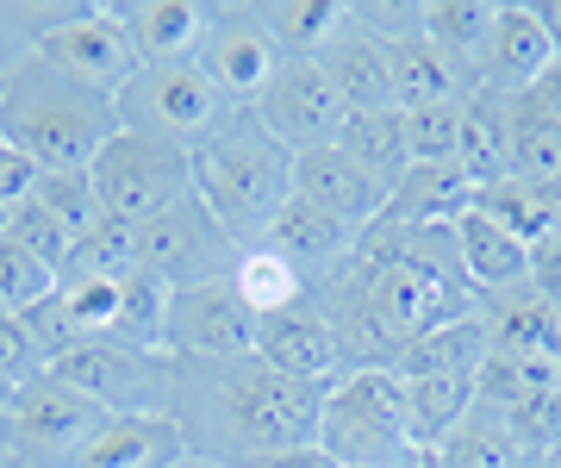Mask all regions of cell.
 Returning a JSON list of instances; mask_svg holds the SVG:
<instances>
[{"mask_svg": "<svg viewBox=\"0 0 561 468\" xmlns=\"http://www.w3.org/2000/svg\"><path fill=\"white\" fill-rule=\"evenodd\" d=\"M62 300H69V319H76L81 338H113V319H119V282H62Z\"/></svg>", "mask_w": 561, "mask_h": 468, "instance_id": "7bdbcfd3", "label": "cell"}, {"mask_svg": "<svg viewBox=\"0 0 561 468\" xmlns=\"http://www.w3.org/2000/svg\"><path fill=\"white\" fill-rule=\"evenodd\" d=\"M194 194L231 238H262L275 213L294 201V150L256 119V106L225 113L194 150Z\"/></svg>", "mask_w": 561, "mask_h": 468, "instance_id": "7a4b0ae2", "label": "cell"}, {"mask_svg": "<svg viewBox=\"0 0 561 468\" xmlns=\"http://www.w3.org/2000/svg\"><path fill=\"white\" fill-rule=\"evenodd\" d=\"M138 225H119V219H101L94 231H81L76 238V256H69V275L62 282H125V275H138Z\"/></svg>", "mask_w": 561, "mask_h": 468, "instance_id": "d590c367", "label": "cell"}, {"mask_svg": "<svg viewBox=\"0 0 561 468\" xmlns=\"http://www.w3.org/2000/svg\"><path fill=\"white\" fill-rule=\"evenodd\" d=\"M493 20H500V7H481V0H437L424 13V38L456 62L468 88H481L486 50H493Z\"/></svg>", "mask_w": 561, "mask_h": 468, "instance_id": "4316f807", "label": "cell"}, {"mask_svg": "<svg viewBox=\"0 0 561 468\" xmlns=\"http://www.w3.org/2000/svg\"><path fill=\"white\" fill-rule=\"evenodd\" d=\"M474 194L481 187L468 182L456 163H443V169H405V182L387 194V206H381V219L387 225H437V231H449V225L474 206Z\"/></svg>", "mask_w": 561, "mask_h": 468, "instance_id": "484cf974", "label": "cell"}, {"mask_svg": "<svg viewBox=\"0 0 561 468\" xmlns=\"http://www.w3.org/2000/svg\"><path fill=\"white\" fill-rule=\"evenodd\" d=\"M387 44V76H393V101L400 113H419V106H449L468 94L461 82V69L443 57L437 44L424 38V32H393Z\"/></svg>", "mask_w": 561, "mask_h": 468, "instance_id": "603a6c76", "label": "cell"}, {"mask_svg": "<svg viewBox=\"0 0 561 468\" xmlns=\"http://www.w3.org/2000/svg\"><path fill=\"white\" fill-rule=\"evenodd\" d=\"M225 419L238 425V437L250 444V456L319 444L324 387L294 381V375H275L268 363L243 356V363L231 368V387H225Z\"/></svg>", "mask_w": 561, "mask_h": 468, "instance_id": "5b68a950", "label": "cell"}, {"mask_svg": "<svg viewBox=\"0 0 561 468\" xmlns=\"http://www.w3.org/2000/svg\"><path fill=\"white\" fill-rule=\"evenodd\" d=\"M7 419H13V431L25 437V449H38V456H69V463H76L106 425V412L94 407V400H81L76 387H62L50 368H38V375L13 393Z\"/></svg>", "mask_w": 561, "mask_h": 468, "instance_id": "7c38bea8", "label": "cell"}, {"mask_svg": "<svg viewBox=\"0 0 561 468\" xmlns=\"http://www.w3.org/2000/svg\"><path fill=\"white\" fill-rule=\"evenodd\" d=\"M486 344L493 356H524V363H561V306L537 287H505L486 312Z\"/></svg>", "mask_w": 561, "mask_h": 468, "instance_id": "e0dca14e", "label": "cell"}, {"mask_svg": "<svg viewBox=\"0 0 561 468\" xmlns=\"http://www.w3.org/2000/svg\"><path fill=\"white\" fill-rule=\"evenodd\" d=\"M294 194L312 201L319 213H331L337 225H350V231H368V225L381 219V206H387V194L343 157L337 144H331V150L294 157Z\"/></svg>", "mask_w": 561, "mask_h": 468, "instance_id": "9a60e30c", "label": "cell"}, {"mask_svg": "<svg viewBox=\"0 0 561 468\" xmlns=\"http://www.w3.org/2000/svg\"><path fill=\"white\" fill-rule=\"evenodd\" d=\"M530 282H537V294H549V300L561 306V238H549V244L530 256Z\"/></svg>", "mask_w": 561, "mask_h": 468, "instance_id": "7dc6e473", "label": "cell"}, {"mask_svg": "<svg viewBox=\"0 0 561 468\" xmlns=\"http://www.w3.org/2000/svg\"><path fill=\"white\" fill-rule=\"evenodd\" d=\"M356 238L362 231H350V225H337L331 213H319L312 201H294L275 213V225L262 231L256 244H268L280 256V263H294L300 275H319V269H337V263H350V250H356Z\"/></svg>", "mask_w": 561, "mask_h": 468, "instance_id": "ac0fdd59", "label": "cell"}, {"mask_svg": "<svg viewBox=\"0 0 561 468\" xmlns=\"http://www.w3.org/2000/svg\"><path fill=\"white\" fill-rule=\"evenodd\" d=\"M88 182L101 194V219L119 225H150L157 213L181 206L194 194V163L187 150L169 138H150V132H113L106 150L88 163Z\"/></svg>", "mask_w": 561, "mask_h": 468, "instance_id": "277c9868", "label": "cell"}, {"mask_svg": "<svg viewBox=\"0 0 561 468\" xmlns=\"http://www.w3.org/2000/svg\"><path fill=\"white\" fill-rule=\"evenodd\" d=\"M337 32H343V7H331V0H287L268 20V38H275L280 57H319Z\"/></svg>", "mask_w": 561, "mask_h": 468, "instance_id": "8d00e7d4", "label": "cell"}, {"mask_svg": "<svg viewBox=\"0 0 561 468\" xmlns=\"http://www.w3.org/2000/svg\"><path fill=\"white\" fill-rule=\"evenodd\" d=\"M181 425L138 412V419H106L101 437L76 456V468H175L181 463Z\"/></svg>", "mask_w": 561, "mask_h": 468, "instance_id": "d4e9b609", "label": "cell"}, {"mask_svg": "<svg viewBox=\"0 0 561 468\" xmlns=\"http://www.w3.org/2000/svg\"><path fill=\"white\" fill-rule=\"evenodd\" d=\"M456 169L474 187H493L512 175V94H500V88H486V82L461 94Z\"/></svg>", "mask_w": 561, "mask_h": 468, "instance_id": "2e32d148", "label": "cell"}, {"mask_svg": "<svg viewBox=\"0 0 561 468\" xmlns=\"http://www.w3.org/2000/svg\"><path fill=\"white\" fill-rule=\"evenodd\" d=\"M7 407H13V387L0 381V412H7Z\"/></svg>", "mask_w": 561, "mask_h": 468, "instance_id": "f907efd6", "label": "cell"}, {"mask_svg": "<svg viewBox=\"0 0 561 468\" xmlns=\"http://www.w3.org/2000/svg\"><path fill=\"white\" fill-rule=\"evenodd\" d=\"M169 350L181 356H250L256 350V312L243 306V294L231 282H201V287H175L169 294Z\"/></svg>", "mask_w": 561, "mask_h": 468, "instance_id": "30bf717a", "label": "cell"}, {"mask_svg": "<svg viewBox=\"0 0 561 468\" xmlns=\"http://www.w3.org/2000/svg\"><path fill=\"white\" fill-rule=\"evenodd\" d=\"M319 69L343 94L350 113H400L393 101V76H387V44L375 32H337L319 50Z\"/></svg>", "mask_w": 561, "mask_h": 468, "instance_id": "7402d4cb", "label": "cell"}, {"mask_svg": "<svg viewBox=\"0 0 561 468\" xmlns=\"http://www.w3.org/2000/svg\"><path fill=\"white\" fill-rule=\"evenodd\" d=\"M486 356H493L486 319L474 312V319H456V326H437L424 338H412L400 356V375H474Z\"/></svg>", "mask_w": 561, "mask_h": 468, "instance_id": "4dcf8cb0", "label": "cell"}, {"mask_svg": "<svg viewBox=\"0 0 561 468\" xmlns=\"http://www.w3.org/2000/svg\"><path fill=\"white\" fill-rule=\"evenodd\" d=\"M231 287L243 294L250 312H280V306H300L306 300V275L294 263H280L268 244H243L238 263H231Z\"/></svg>", "mask_w": 561, "mask_h": 468, "instance_id": "e575fe53", "label": "cell"}, {"mask_svg": "<svg viewBox=\"0 0 561 468\" xmlns=\"http://www.w3.org/2000/svg\"><path fill=\"white\" fill-rule=\"evenodd\" d=\"M113 13L131 32L138 62H194L206 25H213V13L194 0H144V7H113Z\"/></svg>", "mask_w": 561, "mask_h": 468, "instance_id": "cb8c5ba5", "label": "cell"}, {"mask_svg": "<svg viewBox=\"0 0 561 468\" xmlns=\"http://www.w3.org/2000/svg\"><path fill=\"white\" fill-rule=\"evenodd\" d=\"M20 331L32 338V350H38V363H44V368L57 363V356H69L76 344H88V338L76 331V319H69V300H62V287H57V294H44L38 306H25V312H20Z\"/></svg>", "mask_w": 561, "mask_h": 468, "instance_id": "60d3db41", "label": "cell"}, {"mask_svg": "<svg viewBox=\"0 0 561 468\" xmlns=\"http://www.w3.org/2000/svg\"><path fill=\"white\" fill-rule=\"evenodd\" d=\"M38 182H44V169L0 144V213H20L25 201H38Z\"/></svg>", "mask_w": 561, "mask_h": 468, "instance_id": "f6af8a7d", "label": "cell"}, {"mask_svg": "<svg viewBox=\"0 0 561 468\" xmlns=\"http://www.w3.org/2000/svg\"><path fill=\"white\" fill-rule=\"evenodd\" d=\"M169 294H175V287L162 282V275H150V269L125 275L119 282V319H113V338H106V344H125V350H138V356H150V350L169 338Z\"/></svg>", "mask_w": 561, "mask_h": 468, "instance_id": "1f68e13d", "label": "cell"}, {"mask_svg": "<svg viewBox=\"0 0 561 468\" xmlns=\"http://www.w3.org/2000/svg\"><path fill=\"white\" fill-rule=\"evenodd\" d=\"M449 238H456V256H461L468 287H481L486 300H493V294H505V287L530 282V250H524L505 225L486 219L481 206H468V213L449 225Z\"/></svg>", "mask_w": 561, "mask_h": 468, "instance_id": "44dd1931", "label": "cell"}, {"mask_svg": "<svg viewBox=\"0 0 561 468\" xmlns=\"http://www.w3.org/2000/svg\"><path fill=\"white\" fill-rule=\"evenodd\" d=\"M530 101H537V106H542V113H549V119H556V125H561V57H556V62H549V76H542V82H537V88H530Z\"/></svg>", "mask_w": 561, "mask_h": 468, "instance_id": "c3c4849f", "label": "cell"}, {"mask_svg": "<svg viewBox=\"0 0 561 468\" xmlns=\"http://www.w3.org/2000/svg\"><path fill=\"white\" fill-rule=\"evenodd\" d=\"M38 57L81 76V82L106 88V94H119L131 82V69H138V50H131V32L119 25L113 7H94V13H76V20L50 25L38 38Z\"/></svg>", "mask_w": 561, "mask_h": 468, "instance_id": "4fadbf2b", "label": "cell"}, {"mask_svg": "<svg viewBox=\"0 0 561 468\" xmlns=\"http://www.w3.org/2000/svg\"><path fill=\"white\" fill-rule=\"evenodd\" d=\"M194 62H201V76L213 82V94L238 113V106H256L262 101V88L275 82V69L287 57L275 50L268 25L243 20V13H213V25H206Z\"/></svg>", "mask_w": 561, "mask_h": 468, "instance_id": "8fae6325", "label": "cell"}, {"mask_svg": "<svg viewBox=\"0 0 561 468\" xmlns=\"http://www.w3.org/2000/svg\"><path fill=\"white\" fill-rule=\"evenodd\" d=\"M113 101H119L125 132H150V138H169V144H181V150H194V144L231 113V106L213 94V82L201 76V62H138L131 82H125Z\"/></svg>", "mask_w": 561, "mask_h": 468, "instance_id": "8992f818", "label": "cell"}, {"mask_svg": "<svg viewBox=\"0 0 561 468\" xmlns=\"http://www.w3.org/2000/svg\"><path fill=\"white\" fill-rule=\"evenodd\" d=\"M256 363H268L275 375H294V381L324 387L331 368H337V338H331V319L312 312V306H280V312H262L256 319Z\"/></svg>", "mask_w": 561, "mask_h": 468, "instance_id": "5bb4252c", "label": "cell"}, {"mask_svg": "<svg viewBox=\"0 0 561 468\" xmlns=\"http://www.w3.org/2000/svg\"><path fill=\"white\" fill-rule=\"evenodd\" d=\"M256 119L268 125L294 157H306V150H331V144H337L350 106H343V94L331 88V76L319 69V57H287L275 69V82L262 88Z\"/></svg>", "mask_w": 561, "mask_h": 468, "instance_id": "ba28073f", "label": "cell"}, {"mask_svg": "<svg viewBox=\"0 0 561 468\" xmlns=\"http://www.w3.org/2000/svg\"><path fill=\"white\" fill-rule=\"evenodd\" d=\"M474 206H481L493 225H505L512 238H518L530 256H537L549 238H561V225H556V201H549V187H530V182H518V175H505V182H493V187H481L474 194Z\"/></svg>", "mask_w": 561, "mask_h": 468, "instance_id": "f546056e", "label": "cell"}, {"mask_svg": "<svg viewBox=\"0 0 561 468\" xmlns=\"http://www.w3.org/2000/svg\"><path fill=\"white\" fill-rule=\"evenodd\" d=\"M549 62H556V44H549V32H542L537 7H500L481 82L500 88V94H530V88L549 76Z\"/></svg>", "mask_w": 561, "mask_h": 468, "instance_id": "ffe728a7", "label": "cell"}, {"mask_svg": "<svg viewBox=\"0 0 561 468\" xmlns=\"http://www.w3.org/2000/svg\"><path fill=\"white\" fill-rule=\"evenodd\" d=\"M7 238H13V244L25 250V256H38L44 269H50V275H69V256H76V231H69V225L57 219V213H44L38 201H25L20 213H13V219H7Z\"/></svg>", "mask_w": 561, "mask_h": 468, "instance_id": "74e56055", "label": "cell"}, {"mask_svg": "<svg viewBox=\"0 0 561 468\" xmlns=\"http://www.w3.org/2000/svg\"><path fill=\"white\" fill-rule=\"evenodd\" d=\"M238 468H343L324 444H300V449H275V456H243Z\"/></svg>", "mask_w": 561, "mask_h": 468, "instance_id": "bcb514c9", "label": "cell"}, {"mask_svg": "<svg viewBox=\"0 0 561 468\" xmlns=\"http://www.w3.org/2000/svg\"><path fill=\"white\" fill-rule=\"evenodd\" d=\"M38 206H44V213H57L76 238L101 225V194H94V182H88V169H76V175H44V182H38Z\"/></svg>", "mask_w": 561, "mask_h": 468, "instance_id": "b9f144b4", "label": "cell"}, {"mask_svg": "<svg viewBox=\"0 0 561 468\" xmlns=\"http://www.w3.org/2000/svg\"><path fill=\"white\" fill-rule=\"evenodd\" d=\"M38 368H44V363H38V350H32V338L20 331V319H13V312H0V381L20 393V387L32 381Z\"/></svg>", "mask_w": 561, "mask_h": 468, "instance_id": "ee69618b", "label": "cell"}, {"mask_svg": "<svg viewBox=\"0 0 561 468\" xmlns=\"http://www.w3.org/2000/svg\"><path fill=\"white\" fill-rule=\"evenodd\" d=\"M50 375L62 387H76L81 400H94L106 419H138V412H150L157 407V387H162V368L150 356H138V350H125V344H106V338H88L69 356H57Z\"/></svg>", "mask_w": 561, "mask_h": 468, "instance_id": "9c48e42d", "label": "cell"}, {"mask_svg": "<svg viewBox=\"0 0 561 468\" xmlns=\"http://www.w3.org/2000/svg\"><path fill=\"white\" fill-rule=\"evenodd\" d=\"M337 150L362 169V175H368V182L381 187V194H393V187L405 182V169H412L400 113H350L343 132H337Z\"/></svg>", "mask_w": 561, "mask_h": 468, "instance_id": "83f0119b", "label": "cell"}, {"mask_svg": "<svg viewBox=\"0 0 561 468\" xmlns=\"http://www.w3.org/2000/svg\"><path fill=\"white\" fill-rule=\"evenodd\" d=\"M113 132H119V101L57 62H44L38 50L13 76H0V144L20 150L25 163H38L44 175L88 169Z\"/></svg>", "mask_w": 561, "mask_h": 468, "instance_id": "6da1fadb", "label": "cell"}, {"mask_svg": "<svg viewBox=\"0 0 561 468\" xmlns=\"http://www.w3.org/2000/svg\"><path fill=\"white\" fill-rule=\"evenodd\" d=\"M138 263L150 269V275H162L169 287L231 282L238 238L206 213L201 194H187L181 206H169V213H157L150 225H138Z\"/></svg>", "mask_w": 561, "mask_h": 468, "instance_id": "52a82bcc", "label": "cell"}, {"mask_svg": "<svg viewBox=\"0 0 561 468\" xmlns=\"http://www.w3.org/2000/svg\"><path fill=\"white\" fill-rule=\"evenodd\" d=\"M512 175L530 187L561 182V125L530 94H512Z\"/></svg>", "mask_w": 561, "mask_h": 468, "instance_id": "d6a6232c", "label": "cell"}, {"mask_svg": "<svg viewBox=\"0 0 561 468\" xmlns=\"http://www.w3.org/2000/svg\"><path fill=\"white\" fill-rule=\"evenodd\" d=\"M331 338H337V368H400L405 338L381 319V306L368 300V287L343 269L337 282V306H331Z\"/></svg>", "mask_w": 561, "mask_h": 468, "instance_id": "d6986e66", "label": "cell"}, {"mask_svg": "<svg viewBox=\"0 0 561 468\" xmlns=\"http://www.w3.org/2000/svg\"><path fill=\"white\" fill-rule=\"evenodd\" d=\"M405 381V431L419 444H443L474 412V375H400Z\"/></svg>", "mask_w": 561, "mask_h": 468, "instance_id": "f1b7e54d", "label": "cell"}, {"mask_svg": "<svg viewBox=\"0 0 561 468\" xmlns=\"http://www.w3.org/2000/svg\"><path fill=\"white\" fill-rule=\"evenodd\" d=\"M405 119V157L419 169H443L456 163V144H461V101L449 106H419V113H400Z\"/></svg>", "mask_w": 561, "mask_h": 468, "instance_id": "f35d334b", "label": "cell"}, {"mask_svg": "<svg viewBox=\"0 0 561 468\" xmlns=\"http://www.w3.org/2000/svg\"><path fill=\"white\" fill-rule=\"evenodd\" d=\"M319 444L343 468H400L412 431H405V381L400 368H356L324 393Z\"/></svg>", "mask_w": 561, "mask_h": 468, "instance_id": "3957f363", "label": "cell"}, {"mask_svg": "<svg viewBox=\"0 0 561 468\" xmlns=\"http://www.w3.org/2000/svg\"><path fill=\"white\" fill-rule=\"evenodd\" d=\"M443 468H524V444L512 437L500 412H486L474 400V412L443 437Z\"/></svg>", "mask_w": 561, "mask_h": 468, "instance_id": "836d02e7", "label": "cell"}, {"mask_svg": "<svg viewBox=\"0 0 561 468\" xmlns=\"http://www.w3.org/2000/svg\"><path fill=\"white\" fill-rule=\"evenodd\" d=\"M542 468H561V444H556V449H542Z\"/></svg>", "mask_w": 561, "mask_h": 468, "instance_id": "681fc988", "label": "cell"}, {"mask_svg": "<svg viewBox=\"0 0 561 468\" xmlns=\"http://www.w3.org/2000/svg\"><path fill=\"white\" fill-rule=\"evenodd\" d=\"M57 275L38 263V256H25L13 238H0V312H13L20 319L25 306H38L44 294H57Z\"/></svg>", "mask_w": 561, "mask_h": 468, "instance_id": "ab89813d", "label": "cell"}]
</instances>
